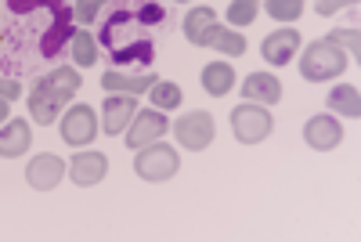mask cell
Listing matches in <instances>:
<instances>
[{"mask_svg": "<svg viewBox=\"0 0 361 242\" xmlns=\"http://www.w3.org/2000/svg\"><path fill=\"white\" fill-rule=\"evenodd\" d=\"M166 15L159 4H152V0H141V4H123V8H116L105 25H102V33L98 40L112 51V62L119 66H152V58H156V44L152 37H148V25H159Z\"/></svg>", "mask_w": 361, "mask_h": 242, "instance_id": "6da1fadb", "label": "cell"}, {"mask_svg": "<svg viewBox=\"0 0 361 242\" xmlns=\"http://www.w3.org/2000/svg\"><path fill=\"white\" fill-rule=\"evenodd\" d=\"M80 87H83V80H80V69L76 66H58L54 73L40 76L37 87L29 90V116H33L37 123L51 127L54 119H58V109H66L76 98Z\"/></svg>", "mask_w": 361, "mask_h": 242, "instance_id": "7a4b0ae2", "label": "cell"}, {"mask_svg": "<svg viewBox=\"0 0 361 242\" xmlns=\"http://www.w3.org/2000/svg\"><path fill=\"white\" fill-rule=\"evenodd\" d=\"M185 37L195 47H214L228 58H243L246 54V37L243 33H231V29L217 25L214 8H192L185 15Z\"/></svg>", "mask_w": 361, "mask_h": 242, "instance_id": "3957f363", "label": "cell"}, {"mask_svg": "<svg viewBox=\"0 0 361 242\" xmlns=\"http://www.w3.org/2000/svg\"><path fill=\"white\" fill-rule=\"evenodd\" d=\"M8 8L15 15H25V11H37V8H47L51 11V25L40 40V54L44 58H58L62 47L73 40V8L66 0H8Z\"/></svg>", "mask_w": 361, "mask_h": 242, "instance_id": "277c9868", "label": "cell"}, {"mask_svg": "<svg viewBox=\"0 0 361 242\" xmlns=\"http://www.w3.org/2000/svg\"><path fill=\"white\" fill-rule=\"evenodd\" d=\"M347 69V51L336 47L329 37L314 40L304 47V54H300V76L311 80V83H325V80H336L340 73Z\"/></svg>", "mask_w": 361, "mask_h": 242, "instance_id": "5b68a950", "label": "cell"}, {"mask_svg": "<svg viewBox=\"0 0 361 242\" xmlns=\"http://www.w3.org/2000/svg\"><path fill=\"white\" fill-rule=\"evenodd\" d=\"M180 170V156H177V148L173 145H145L137 148V156H134V174L141 181H152V185H159V181H170L173 174Z\"/></svg>", "mask_w": 361, "mask_h": 242, "instance_id": "8992f818", "label": "cell"}, {"mask_svg": "<svg viewBox=\"0 0 361 242\" xmlns=\"http://www.w3.org/2000/svg\"><path fill=\"white\" fill-rule=\"evenodd\" d=\"M275 119H271L267 105H257V102H243L231 109V134L238 145H257L271 134Z\"/></svg>", "mask_w": 361, "mask_h": 242, "instance_id": "52a82bcc", "label": "cell"}, {"mask_svg": "<svg viewBox=\"0 0 361 242\" xmlns=\"http://www.w3.org/2000/svg\"><path fill=\"white\" fill-rule=\"evenodd\" d=\"M173 138L180 148H188V152H202V148H209V141H214V116L209 112H185L173 123Z\"/></svg>", "mask_w": 361, "mask_h": 242, "instance_id": "ba28073f", "label": "cell"}, {"mask_svg": "<svg viewBox=\"0 0 361 242\" xmlns=\"http://www.w3.org/2000/svg\"><path fill=\"white\" fill-rule=\"evenodd\" d=\"M98 138V116L90 105H73L62 116V141L73 148H87L90 141Z\"/></svg>", "mask_w": 361, "mask_h": 242, "instance_id": "9c48e42d", "label": "cell"}, {"mask_svg": "<svg viewBox=\"0 0 361 242\" xmlns=\"http://www.w3.org/2000/svg\"><path fill=\"white\" fill-rule=\"evenodd\" d=\"M170 131V119L159 112V109H145V112H134V119H130V127L123 131L127 134V148H145V145H152V141H159L163 134Z\"/></svg>", "mask_w": 361, "mask_h": 242, "instance_id": "30bf717a", "label": "cell"}, {"mask_svg": "<svg viewBox=\"0 0 361 242\" xmlns=\"http://www.w3.org/2000/svg\"><path fill=\"white\" fill-rule=\"evenodd\" d=\"M66 177V163L51 156V152H40L29 159V170H25V181H29V188H37V192H51L58 188V181Z\"/></svg>", "mask_w": 361, "mask_h": 242, "instance_id": "8fae6325", "label": "cell"}, {"mask_svg": "<svg viewBox=\"0 0 361 242\" xmlns=\"http://www.w3.org/2000/svg\"><path fill=\"white\" fill-rule=\"evenodd\" d=\"M304 141L311 148H318V152H333V148H340V141H343L340 119H333V116H311L307 127H304Z\"/></svg>", "mask_w": 361, "mask_h": 242, "instance_id": "7c38bea8", "label": "cell"}, {"mask_svg": "<svg viewBox=\"0 0 361 242\" xmlns=\"http://www.w3.org/2000/svg\"><path fill=\"white\" fill-rule=\"evenodd\" d=\"M260 51H264V62H271V66H289L293 54L300 51V33H296V29H289V25H286V29H275V33L264 37Z\"/></svg>", "mask_w": 361, "mask_h": 242, "instance_id": "4fadbf2b", "label": "cell"}, {"mask_svg": "<svg viewBox=\"0 0 361 242\" xmlns=\"http://www.w3.org/2000/svg\"><path fill=\"white\" fill-rule=\"evenodd\" d=\"M102 112H105L102 131L116 138V134H123V131L130 127V119H134V112H137V102H134V95H109Z\"/></svg>", "mask_w": 361, "mask_h": 242, "instance_id": "5bb4252c", "label": "cell"}, {"mask_svg": "<svg viewBox=\"0 0 361 242\" xmlns=\"http://www.w3.org/2000/svg\"><path fill=\"white\" fill-rule=\"evenodd\" d=\"M66 174L76 181L80 188H90V185H98V181L109 174V159L102 152H76L73 163L66 167Z\"/></svg>", "mask_w": 361, "mask_h": 242, "instance_id": "9a60e30c", "label": "cell"}, {"mask_svg": "<svg viewBox=\"0 0 361 242\" xmlns=\"http://www.w3.org/2000/svg\"><path fill=\"white\" fill-rule=\"evenodd\" d=\"M243 98L257 102V105H275V102H282V83L271 73H250L243 80Z\"/></svg>", "mask_w": 361, "mask_h": 242, "instance_id": "2e32d148", "label": "cell"}, {"mask_svg": "<svg viewBox=\"0 0 361 242\" xmlns=\"http://www.w3.org/2000/svg\"><path fill=\"white\" fill-rule=\"evenodd\" d=\"M29 145H33V131H29L25 119H8V123L0 127V156L4 159L22 156Z\"/></svg>", "mask_w": 361, "mask_h": 242, "instance_id": "e0dca14e", "label": "cell"}, {"mask_svg": "<svg viewBox=\"0 0 361 242\" xmlns=\"http://www.w3.org/2000/svg\"><path fill=\"white\" fill-rule=\"evenodd\" d=\"M159 76L148 69V73H141V76H127V73H116V69H109L105 76H102V87L109 90V95H116V90H123V95H145V90H152V83H156Z\"/></svg>", "mask_w": 361, "mask_h": 242, "instance_id": "ac0fdd59", "label": "cell"}, {"mask_svg": "<svg viewBox=\"0 0 361 242\" xmlns=\"http://www.w3.org/2000/svg\"><path fill=\"white\" fill-rule=\"evenodd\" d=\"M202 90L206 95H214V98H224L228 90L235 87V69H231V62H209V66H202Z\"/></svg>", "mask_w": 361, "mask_h": 242, "instance_id": "d6986e66", "label": "cell"}, {"mask_svg": "<svg viewBox=\"0 0 361 242\" xmlns=\"http://www.w3.org/2000/svg\"><path fill=\"white\" fill-rule=\"evenodd\" d=\"M329 109L340 112V116H347V119H357V116H361V90L350 87V83L333 87V90H329Z\"/></svg>", "mask_w": 361, "mask_h": 242, "instance_id": "ffe728a7", "label": "cell"}, {"mask_svg": "<svg viewBox=\"0 0 361 242\" xmlns=\"http://www.w3.org/2000/svg\"><path fill=\"white\" fill-rule=\"evenodd\" d=\"M73 62H76V69H90L98 62V40L87 33V25L83 29H73Z\"/></svg>", "mask_w": 361, "mask_h": 242, "instance_id": "44dd1931", "label": "cell"}, {"mask_svg": "<svg viewBox=\"0 0 361 242\" xmlns=\"http://www.w3.org/2000/svg\"><path fill=\"white\" fill-rule=\"evenodd\" d=\"M148 95H152V105H156L159 112H166V109H177V105H180V87H177L173 80H156Z\"/></svg>", "mask_w": 361, "mask_h": 242, "instance_id": "7402d4cb", "label": "cell"}, {"mask_svg": "<svg viewBox=\"0 0 361 242\" xmlns=\"http://www.w3.org/2000/svg\"><path fill=\"white\" fill-rule=\"evenodd\" d=\"M304 4H307V0H267L264 11L275 22H296L300 15H304Z\"/></svg>", "mask_w": 361, "mask_h": 242, "instance_id": "603a6c76", "label": "cell"}, {"mask_svg": "<svg viewBox=\"0 0 361 242\" xmlns=\"http://www.w3.org/2000/svg\"><path fill=\"white\" fill-rule=\"evenodd\" d=\"M257 0H231L228 4V22L235 25V29H246V25H253V18H257Z\"/></svg>", "mask_w": 361, "mask_h": 242, "instance_id": "cb8c5ba5", "label": "cell"}, {"mask_svg": "<svg viewBox=\"0 0 361 242\" xmlns=\"http://www.w3.org/2000/svg\"><path fill=\"white\" fill-rule=\"evenodd\" d=\"M109 4V0H76L73 4V22H80V25H90L98 15H102V8Z\"/></svg>", "mask_w": 361, "mask_h": 242, "instance_id": "d4e9b609", "label": "cell"}, {"mask_svg": "<svg viewBox=\"0 0 361 242\" xmlns=\"http://www.w3.org/2000/svg\"><path fill=\"white\" fill-rule=\"evenodd\" d=\"M329 40H333L336 47H347V51H350V58L357 62V54H361V40H357V29H333V33H329Z\"/></svg>", "mask_w": 361, "mask_h": 242, "instance_id": "484cf974", "label": "cell"}, {"mask_svg": "<svg viewBox=\"0 0 361 242\" xmlns=\"http://www.w3.org/2000/svg\"><path fill=\"white\" fill-rule=\"evenodd\" d=\"M350 4H357V0H318V15L322 18H329V15H336V11H343V8H350Z\"/></svg>", "mask_w": 361, "mask_h": 242, "instance_id": "4316f807", "label": "cell"}, {"mask_svg": "<svg viewBox=\"0 0 361 242\" xmlns=\"http://www.w3.org/2000/svg\"><path fill=\"white\" fill-rule=\"evenodd\" d=\"M0 98H8V102L22 98V83H18V80H8V76H0Z\"/></svg>", "mask_w": 361, "mask_h": 242, "instance_id": "83f0119b", "label": "cell"}, {"mask_svg": "<svg viewBox=\"0 0 361 242\" xmlns=\"http://www.w3.org/2000/svg\"><path fill=\"white\" fill-rule=\"evenodd\" d=\"M4 119H11V102L0 98V123H4Z\"/></svg>", "mask_w": 361, "mask_h": 242, "instance_id": "f1b7e54d", "label": "cell"}, {"mask_svg": "<svg viewBox=\"0 0 361 242\" xmlns=\"http://www.w3.org/2000/svg\"><path fill=\"white\" fill-rule=\"evenodd\" d=\"M177 4H188V0H177Z\"/></svg>", "mask_w": 361, "mask_h": 242, "instance_id": "f546056e", "label": "cell"}]
</instances>
